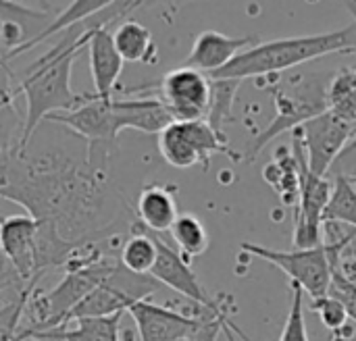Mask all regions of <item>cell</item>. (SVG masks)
<instances>
[{"instance_id":"1","label":"cell","mask_w":356,"mask_h":341,"mask_svg":"<svg viewBox=\"0 0 356 341\" xmlns=\"http://www.w3.org/2000/svg\"><path fill=\"white\" fill-rule=\"evenodd\" d=\"M0 198L52 225L65 240L100 242L115 225L108 213V173L60 150L29 154L10 146L0 154Z\"/></svg>"},{"instance_id":"2","label":"cell","mask_w":356,"mask_h":341,"mask_svg":"<svg viewBox=\"0 0 356 341\" xmlns=\"http://www.w3.org/2000/svg\"><path fill=\"white\" fill-rule=\"evenodd\" d=\"M88 33L90 29L86 23L65 29L63 38L42 54L17 83L15 92L25 96V123L19 142L15 144L17 150H25L29 146L40 123L50 115L67 113L83 102L86 96L71 90V71L79 50L86 46Z\"/></svg>"},{"instance_id":"3","label":"cell","mask_w":356,"mask_h":341,"mask_svg":"<svg viewBox=\"0 0 356 341\" xmlns=\"http://www.w3.org/2000/svg\"><path fill=\"white\" fill-rule=\"evenodd\" d=\"M355 54L356 25L344 29H334L327 33L282 38L271 42H257L254 46L242 50L234 60H229L219 71L211 73V79H250L282 73L286 69L298 67L302 63L330 56V54Z\"/></svg>"},{"instance_id":"4","label":"cell","mask_w":356,"mask_h":341,"mask_svg":"<svg viewBox=\"0 0 356 341\" xmlns=\"http://www.w3.org/2000/svg\"><path fill=\"white\" fill-rule=\"evenodd\" d=\"M355 233H348L344 240L342 235H334L332 231L323 229V244L317 248H307V250H273L265 248L259 244L244 242L242 250L280 267L294 285H298L305 296L311 300L323 298L330 292L332 285V273L340 265V258L344 250L350 246Z\"/></svg>"},{"instance_id":"5","label":"cell","mask_w":356,"mask_h":341,"mask_svg":"<svg viewBox=\"0 0 356 341\" xmlns=\"http://www.w3.org/2000/svg\"><path fill=\"white\" fill-rule=\"evenodd\" d=\"M327 83L330 79L325 75H298L294 79H288L284 85L273 90V104H275V117L271 123L252 140L246 160H254L259 152L271 144L277 135L286 131H294L309 119L321 115L327 110Z\"/></svg>"},{"instance_id":"6","label":"cell","mask_w":356,"mask_h":341,"mask_svg":"<svg viewBox=\"0 0 356 341\" xmlns=\"http://www.w3.org/2000/svg\"><path fill=\"white\" fill-rule=\"evenodd\" d=\"M46 121L65 125L86 140V158L90 167L108 173L113 154L117 150V138L121 133L113 98H96L94 94H86L79 106L67 113L50 115Z\"/></svg>"},{"instance_id":"7","label":"cell","mask_w":356,"mask_h":341,"mask_svg":"<svg viewBox=\"0 0 356 341\" xmlns=\"http://www.w3.org/2000/svg\"><path fill=\"white\" fill-rule=\"evenodd\" d=\"M159 152L163 160L175 169H192L200 165L211 167L215 154H227L232 160H242L238 152L227 146V135L217 133L202 121H173L159 133Z\"/></svg>"},{"instance_id":"8","label":"cell","mask_w":356,"mask_h":341,"mask_svg":"<svg viewBox=\"0 0 356 341\" xmlns=\"http://www.w3.org/2000/svg\"><path fill=\"white\" fill-rule=\"evenodd\" d=\"M292 154L298 167V206H296V225H294V248L307 250L323 244V210L330 202L334 181L321 175H315L302 150L298 131H292Z\"/></svg>"},{"instance_id":"9","label":"cell","mask_w":356,"mask_h":341,"mask_svg":"<svg viewBox=\"0 0 356 341\" xmlns=\"http://www.w3.org/2000/svg\"><path fill=\"white\" fill-rule=\"evenodd\" d=\"M156 98L173 121H202L211 106V77L181 65L161 79Z\"/></svg>"},{"instance_id":"10","label":"cell","mask_w":356,"mask_h":341,"mask_svg":"<svg viewBox=\"0 0 356 341\" xmlns=\"http://www.w3.org/2000/svg\"><path fill=\"white\" fill-rule=\"evenodd\" d=\"M296 131L300 135L309 169L321 177L330 175L334 160L356 135V127L336 117L332 110L309 119L307 123L296 127Z\"/></svg>"},{"instance_id":"11","label":"cell","mask_w":356,"mask_h":341,"mask_svg":"<svg viewBox=\"0 0 356 341\" xmlns=\"http://www.w3.org/2000/svg\"><path fill=\"white\" fill-rule=\"evenodd\" d=\"M40 223L29 215H10L0 221V252L21 283L42 279L35 267V244Z\"/></svg>"},{"instance_id":"12","label":"cell","mask_w":356,"mask_h":341,"mask_svg":"<svg viewBox=\"0 0 356 341\" xmlns=\"http://www.w3.org/2000/svg\"><path fill=\"white\" fill-rule=\"evenodd\" d=\"M125 313L134 319L140 341H188L198 327V315L188 317L148 300L131 302Z\"/></svg>"},{"instance_id":"13","label":"cell","mask_w":356,"mask_h":341,"mask_svg":"<svg viewBox=\"0 0 356 341\" xmlns=\"http://www.w3.org/2000/svg\"><path fill=\"white\" fill-rule=\"evenodd\" d=\"M154 242H156V260L150 271V277H154L161 285L181 294L184 298H188L200 308L213 306L215 298L207 294L196 273L192 271L190 263L175 248L165 244L161 238H154Z\"/></svg>"},{"instance_id":"14","label":"cell","mask_w":356,"mask_h":341,"mask_svg":"<svg viewBox=\"0 0 356 341\" xmlns=\"http://www.w3.org/2000/svg\"><path fill=\"white\" fill-rule=\"evenodd\" d=\"M254 44L257 42L252 35L232 38L221 31L207 29L196 35L192 50L184 60V67H190L204 75H211V73L219 71L221 67H225L229 60H234L242 50H246Z\"/></svg>"},{"instance_id":"15","label":"cell","mask_w":356,"mask_h":341,"mask_svg":"<svg viewBox=\"0 0 356 341\" xmlns=\"http://www.w3.org/2000/svg\"><path fill=\"white\" fill-rule=\"evenodd\" d=\"M86 48H88V56H90L94 96L96 98H113L119 75L123 71V58L119 56V52L113 44V33L108 31V27L90 29Z\"/></svg>"},{"instance_id":"16","label":"cell","mask_w":356,"mask_h":341,"mask_svg":"<svg viewBox=\"0 0 356 341\" xmlns=\"http://www.w3.org/2000/svg\"><path fill=\"white\" fill-rule=\"evenodd\" d=\"M119 129H136L142 133H161L169 123H173L165 104L156 96L138 98H113Z\"/></svg>"},{"instance_id":"17","label":"cell","mask_w":356,"mask_h":341,"mask_svg":"<svg viewBox=\"0 0 356 341\" xmlns=\"http://www.w3.org/2000/svg\"><path fill=\"white\" fill-rule=\"evenodd\" d=\"M136 215L144 229H150L156 233L169 231L175 219L179 217L173 190L161 183L144 185V190L138 196Z\"/></svg>"},{"instance_id":"18","label":"cell","mask_w":356,"mask_h":341,"mask_svg":"<svg viewBox=\"0 0 356 341\" xmlns=\"http://www.w3.org/2000/svg\"><path fill=\"white\" fill-rule=\"evenodd\" d=\"M117 0H73L67 8H63L38 35H33L29 42H25L23 46H19V48H15V50H10L8 52V58H13V56H19V54H23V52H27V50H31V48H35V44H40V42H44V40H48L50 35H54V33H60V31H65V29H69V27H73V25H77V23H81V21H86V19H90V17H94V15H98V13H102L104 8H108L111 4H115Z\"/></svg>"},{"instance_id":"19","label":"cell","mask_w":356,"mask_h":341,"mask_svg":"<svg viewBox=\"0 0 356 341\" xmlns=\"http://www.w3.org/2000/svg\"><path fill=\"white\" fill-rule=\"evenodd\" d=\"M125 313H117L111 317H92V319H77L60 327H52V331L67 341H121L119 327Z\"/></svg>"},{"instance_id":"20","label":"cell","mask_w":356,"mask_h":341,"mask_svg":"<svg viewBox=\"0 0 356 341\" xmlns=\"http://www.w3.org/2000/svg\"><path fill=\"white\" fill-rule=\"evenodd\" d=\"M113 33V44L123 63H146L152 54V33L136 19L121 21Z\"/></svg>"},{"instance_id":"21","label":"cell","mask_w":356,"mask_h":341,"mask_svg":"<svg viewBox=\"0 0 356 341\" xmlns=\"http://www.w3.org/2000/svg\"><path fill=\"white\" fill-rule=\"evenodd\" d=\"M327 110L356 127V69L344 67L330 77Z\"/></svg>"},{"instance_id":"22","label":"cell","mask_w":356,"mask_h":341,"mask_svg":"<svg viewBox=\"0 0 356 341\" xmlns=\"http://www.w3.org/2000/svg\"><path fill=\"white\" fill-rule=\"evenodd\" d=\"M169 231H171L173 242L179 248V254L186 256V258L202 256L209 250V244H211L209 231H207L204 223L198 217L190 215V213L179 215Z\"/></svg>"},{"instance_id":"23","label":"cell","mask_w":356,"mask_h":341,"mask_svg":"<svg viewBox=\"0 0 356 341\" xmlns=\"http://www.w3.org/2000/svg\"><path fill=\"white\" fill-rule=\"evenodd\" d=\"M334 190L323 210V223H338L356 229V183L348 177H332Z\"/></svg>"},{"instance_id":"24","label":"cell","mask_w":356,"mask_h":341,"mask_svg":"<svg viewBox=\"0 0 356 341\" xmlns=\"http://www.w3.org/2000/svg\"><path fill=\"white\" fill-rule=\"evenodd\" d=\"M156 260V242L154 235L140 233L138 229L131 233V238L123 244L119 254V265L136 275H150Z\"/></svg>"},{"instance_id":"25","label":"cell","mask_w":356,"mask_h":341,"mask_svg":"<svg viewBox=\"0 0 356 341\" xmlns=\"http://www.w3.org/2000/svg\"><path fill=\"white\" fill-rule=\"evenodd\" d=\"M267 183L282 194V198L286 202H290L288 194H292V198H298V167H296V158L292 154V150L288 146L277 148V156L273 163H269L263 171Z\"/></svg>"},{"instance_id":"26","label":"cell","mask_w":356,"mask_h":341,"mask_svg":"<svg viewBox=\"0 0 356 341\" xmlns=\"http://www.w3.org/2000/svg\"><path fill=\"white\" fill-rule=\"evenodd\" d=\"M240 83L242 81L238 79H211V106L204 121L221 135H225L223 125L232 121V108Z\"/></svg>"},{"instance_id":"27","label":"cell","mask_w":356,"mask_h":341,"mask_svg":"<svg viewBox=\"0 0 356 341\" xmlns=\"http://www.w3.org/2000/svg\"><path fill=\"white\" fill-rule=\"evenodd\" d=\"M40 279H33L31 283H27L13 302H8L6 306L0 308V341H17L19 338V327L21 321L25 317V308L29 302L31 292L35 290Z\"/></svg>"},{"instance_id":"28","label":"cell","mask_w":356,"mask_h":341,"mask_svg":"<svg viewBox=\"0 0 356 341\" xmlns=\"http://www.w3.org/2000/svg\"><path fill=\"white\" fill-rule=\"evenodd\" d=\"M280 341H309L307 321H305V292L294 283H292L290 313H288Z\"/></svg>"},{"instance_id":"29","label":"cell","mask_w":356,"mask_h":341,"mask_svg":"<svg viewBox=\"0 0 356 341\" xmlns=\"http://www.w3.org/2000/svg\"><path fill=\"white\" fill-rule=\"evenodd\" d=\"M327 296L336 298L344 306L348 319L356 323V281L348 279L338 267L332 273V285H330Z\"/></svg>"},{"instance_id":"30","label":"cell","mask_w":356,"mask_h":341,"mask_svg":"<svg viewBox=\"0 0 356 341\" xmlns=\"http://www.w3.org/2000/svg\"><path fill=\"white\" fill-rule=\"evenodd\" d=\"M311 308L319 315L321 323H323L330 331L342 329V327L346 325V321H348V315H346L344 306H342L336 298H332V296H323V298L313 300V306H311Z\"/></svg>"},{"instance_id":"31","label":"cell","mask_w":356,"mask_h":341,"mask_svg":"<svg viewBox=\"0 0 356 341\" xmlns=\"http://www.w3.org/2000/svg\"><path fill=\"white\" fill-rule=\"evenodd\" d=\"M332 177H348L356 183V135L344 146L330 169Z\"/></svg>"},{"instance_id":"32","label":"cell","mask_w":356,"mask_h":341,"mask_svg":"<svg viewBox=\"0 0 356 341\" xmlns=\"http://www.w3.org/2000/svg\"><path fill=\"white\" fill-rule=\"evenodd\" d=\"M31 340V341H67L65 338L52 333V331H19L17 341Z\"/></svg>"},{"instance_id":"33","label":"cell","mask_w":356,"mask_h":341,"mask_svg":"<svg viewBox=\"0 0 356 341\" xmlns=\"http://www.w3.org/2000/svg\"><path fill=\"white\" fill-rule=\"evenodd\" d=\"M17 283H21L17 275H13V277H2V279H0V294H2L6 288H10V285H17Z\"/></svg>"},{"instance_id":"34","label":"cell","mask_w":356,"mask_h":341,"mask_svg":"<svg viewBox=\"0 0 356 341\" xmlns=\"http://www.w3.org/2000/svg\"><path fill=\"white\" fill-rule=\"evenodd\" d=\"M10 102H13V94H10V92L0 94V110L6 108V106H10Z\"/></svg>"},{"instance_id":"35","label":"cell","mask_w":356,"mask_h":341,"mask_svg":"<svg viewBox=\"0 0 356 341\" xmlns=\"http://www.w3.org/2000/svg\"><path fill=\"white\" fill-rule=\"evenodd\" d=\"M229 323H232V321H227V323H225V327H223V333H225V340H227V341H238V335L234 333V329L229 327Z\"/></svg>"},{"instance_id":"36","label":"cell","mask_w":356,"mask_h":341,"mask_svg":"<svg viewBox=\"0 0 356 341\" xmlns=\"http://www.w3.org/2000/svg\"><path fill=\"white\" fill-rule=\"evenodd\" d=\"M344 4L348 6V10L353 13V17H355V25H356V0H344Z\"/></svg>"},{"instance_id":"37","label":"cell","mask_w":356,"mask_h":341,"mask_svg":"<svg viewBox=\"0 0 356 341\" xmlns=\"http://www.w3.org/2000/svg\"><path fill=\"white\" fill-rule=\"evenodd\" d=\"M4 260H6V258H4V256H2V252H0V271L4 269Z\"/></svg>"},{"instance_id":"38","label":"cell","mask_w":356,"mask_h":341,"mask_svg":"<svg viewBox=\"0 0 356 341\" xmlns=\"http://www.w3.org/2000/svg\"><path fill=\"white\" fill-rule=\"evenodd\" d=\"M327 341H334V335H330V338H327Z\"/></svg>"},{"instance_id":"39","label":"cell","mask_w":356,"mask_h":341,"mask_svg":"<svg viewBox=\"0 0 356 341\" xmlns=\"http://www.w3.org/2000/svg\"><path fill=\"white\" fill-rule=\"evenodd\" d=\"M150 2H152V0H150Z\"/></svg>"}]
</instances>
